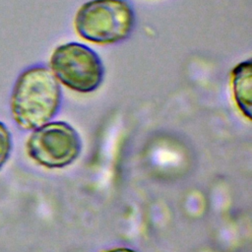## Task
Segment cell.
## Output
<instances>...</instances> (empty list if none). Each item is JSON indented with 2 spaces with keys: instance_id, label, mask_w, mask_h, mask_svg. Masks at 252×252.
Masks as SVG:
<instances>
[{
  "instance_id": "obj_3",
  "label": "cell",
  "mask_w": 252,
  "mask_h": 252,
  "mask_svg": "<svg viewBox=\"0 0 252 252\" xmlns=\"http://www.w3.org/2000/svg\"><path fill=\"white\" fill-rule=\"evenodd\" d=\"M50 70L59 83L81 94L97 90L104 77V67L98 54L86 44L74 41L54 49Z\"/></svg>"
},
{
  "instance_id": "obj_2",
  "label": "cell",
  "mask_w": 252,
  "mask_h": 252,
  "mask_svg": "<svg viewBox=\"0 0 252 252\" xmlns=\"http://www.w3.org/2000/svg\"><path fill=\"white\" fill-rule=\"evenodd\" d=\"M135 25V13L127 0H91L76 13L77 33L95 44H113L125 40Z\"/></svg>"
},
{
  "instance_id": "obj_5",
  "label": "cell",
  "mask_w": 252,
  "mask_h": 252,
  "mask_svg": "<svg viewBox=\"0 0 252 252\" xmlns=\"http://www.w3.org/2000/svg\"><path fill=\"white\" fill-rule=\"evenodd\" d=\"M231 86L237 107L250 120L252 104V63L250 59L238 63L232 69Z\"/></svg>"
},
{
  "instance_id": "obj_6",
  "label": "cell",
  "mask_w": 252,
  "mask_h": 252,
  "mask_svg": "<svg viewBox=\"0 0 252 252\" xmlns=\"http://www.w3.org/2000/svg\"><path fill=\"white\" fill-rule=\"evenodd\" d=\"M12 150V138L9 130L0 122V168L6 163Z\"/></svg>"
},
{
  "instance_id": "obj_7",
  "label": "cell",
  "mask_w": 252,
  "mask_h": 252,
  "mask_svg": "<svg viewBox=\"0 0 252 252\" xmlns=\"http://www.w3.org/2000/svg\"><path fill=\"white\" fill-rule=\"evenodd\" d=\"M106 252H136V251L133 250V249H130V248L120 247V248H115V249L108 250V251H106Z\"/></svg>"
},
{
  "instance_id": "obj_1",
  "label": "cell",
  "mask_w": 252,
  "mask_h": 252,
  "mask_svg": "<svg viewBox=\"0 0 252 252\" xmlns=\"http://www.w3.org/2000/svg\"><path fill=\"white\" fill-rule=\"evenodd\" d=\"M61 102L59 82L49 68L36 65L18 77L12 92L11 111L19 127L34 130L57 114Z\"/></svg>"
},
{
  "instance_id": "obj_4",
  "label": "cell",
  "mask_w": 252,
  "mask_h": 252,
  "mask_svg": "<svg viewBox=\"0 0 252 252\" xmlns=\"http://www.w3.org/2000/svg\"><path fill=\"white\" fill-rule=\"evenodd\" d=\"M81 139L67 122H48L32 133L27 152L32 159L48 168H61L71 164L80 155Z\"/></svg>"
}]
</instances>
